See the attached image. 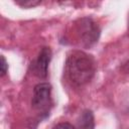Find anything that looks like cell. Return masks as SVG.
<instances>
[{"label": "cell", "instance_id": "obj_5", "mask_svg": "<svg viewBox=\"0 0 129 129\" xmlns=\"http://www.w3.org/2000/svg\"><path fill=\"white\" fill-rule=\"evenodd\" d=\"M77 129H95L94 114L91 110L87 109L81 113L78 119Z\"/></svg>", "mask_w": 129, "mask_h": 129}, {"label": "cell", "instance_id": "obj_7", "mask_svg": "<svg viewBox=\"0 0 129 129\" xmlns=\"http://www.w3.org/2000/svg\"><path fill=\"white\" fill-rule=\"evenodd\" d=\"M0 68H1V77H3L7 71H8V63L4 57V55H1V63H0Z\"/></svg>", "mask_w": 129, "mask_h": 129}, {"label": "cell", "instance_id": "obj_1", "mask_svg": "<svg viewBox=\"0 0 129 129\" xmlns=\"http://www.w3.org/2000/svg\"><path fill=\"white\" fill-rule=\"evenodd\" d=\"M96 68V61L92 55L77 49L68 54L64 63V74L74 86L80 87L93 79Z\"/></svg>", "mask_w": 129, "mask_h": 129}, {"label": "cell", "instance_id": "obj_6", "mask_svg": "<svg viewBox=\"0 0 129 129\" xmlns=\"http://www.w3.org/2000/svg\"><path fill=\"white\" fill-rule=\"evenodd\" d=\"M16 3L18 5H20L21 7H26V8H29V7H33V6H36L40 3V1H35V0H24V1H16Z\"/></svg>", "mask_w": 129, "mask_h": 129}, {"label": "cell", "instance_id": "obj_4", "mask_svg": "<svg viewBox=\"0 0 129 129\" xmlns=\"http://www.w3.org/2000/svg\"><path fill=\"white\" fill-rule=\"evenodd\" d=\"M51 59V50L49 47H42L37 55V57L31 62V71L32 73L40 78L44 79L47 76L48 64Z\"/></svg>", "mask_w": 129, "mask_h": 129}, {"label": "cell", "instance_id": "obj_3", "mask_svg": "<svg viewBox=\"0 0 129 129\" xmlns=\"http://www.w3.org/2000/svg\"><path fill=\"white\" fill-rule=\"evenodd\" d=\"M31 106L40 115H43L44 117L49 115V111L52 106V99L51 86L48 83H39L34 87Z\"/></svg>", "mask_w": 129, "mask_h": 129}, {"label": "cell", "instance_id": "obj_2", "mask_svg": "<svg viewBox=\"0 0 129 129\" xmlns=\"http://www.w3.org/2000/svg\"><path fill=\"white\" fill-rule=\"evenodd\" d=\"M75 24L76 35L81 45L90 47L98 41L100 37V28L92 18H80Z\"/></svg>", "mask_w": 129, "mask_h": 129}, {"label": "cell", "instance_id": "obj_8", "mask_svg": "<svg viewBox=\"0 0 129 129\" xmlns=\"http://www.w3.org/2000/svg\"><path fill=\"white\" fill-rule=\"evenodd\" d=\"M52 129H77V128L75 126H73L72 124H70V123L62 122V123H58L55 126H53Z\"/></svg>", "mask_w": 129, "mask_h": 129}]
</instances>
